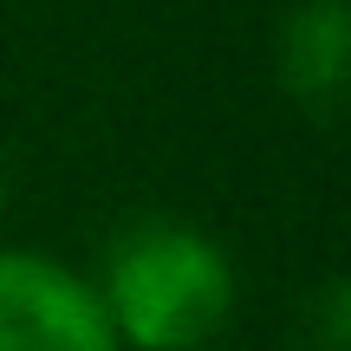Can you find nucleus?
<instances>
[{
	"instance_id": "1",
	"label": "nucleus",
	"mask_w": 351,
	"mask_h": 351,
	"mask_svg": "<svg viewBox=\"0 0 351 351\" xmlns=\"http://www.w3.org/2000/svg\"><path fill=\"white\" fill-rule=\"evenodd\" d=\"M117 351H208L234 319V261L182 215H137L104 241L91 274Z\"/></svg>"
},
{
	"instance_id": "2",
	"label": "nucleus",
	"mask_w": 351,
	"mask_h": 351,
	"mask_svg": "<svg viewBox=\"0 0 351 351\" xmlns=\"http://www.w3.org/2000/svg\"><path fill=\"white\" fill-rule=\"evenodd\" d=\"M0 351H117L91 274L46 247H0Z\"/></svg>"
},
{
	"instance_id": "3",
	"label": "nucleus",
	"mask_w": 351,
	"mask_h": 351,
	"mask_svg": "<svg viewBox=\"0 0 351 351\" xmlns=\"http://www.w3.org/2000/svg\"><path fill=\"white\" fill-rule=\"evenodd\" d=\"M274 78L313 117L351 111V0H293L280 13Z\"/></svg>"
},
{
	"instance_id": "4",
	"label": "nucleus",
	"mask_w": 351,
	"mask_h": 351,
	"mask_svg": "<svg viewBox=\"0 0 351 351\" xmlns=\"http://www.w3.org/2000/svg\"><path fill=\"white\" fill-rule=\"evenodd\" d=\"M306 351H351V274H332L306 300Z\"/></svg>"
},
{
	"instance_id": "5",
	"label": "nucleus",
	"mask_w": 351,
	"mask_h": 351,
	"mask_svg": "<svg viewBox=\"0 0 351 351\" xmlns=\"http://www.w3.org/2000/svg\"><path fill=\"white\" fill-rule=\"evenodd\" d=\"M0 208H7V169H0Z\"/></svg>"
}]
</instances>
